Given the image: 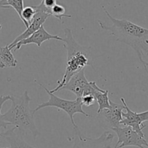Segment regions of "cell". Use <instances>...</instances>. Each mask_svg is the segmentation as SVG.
Masks as SVG:
<instances>
[{"label": "cell", "mask_w": 148, "mask_h": 148, "mask_svg": "<svg viewBox=\"0 0 148 148\" xmlns=\"http://www.w3.org/2000/svg\"><path fill=\"white\" fill-rule=\"evenodd\" d=\"M1 28H2V25H1L0 24V30H1Z\"/></svg>", "instance_id": "603a6c76"}, {"label": "cell", "mask_w": 148, "mask_h": 148, "mask_svg": "<svg viewBox=\"0 0 148 148\" xmlns=\"http://www.w3.org/2000/svg\"><path fill=\"white\" fill-rule=\"evenodd\" d=\"M73 140V145L71 148H111L114 135L108 131H104L97 138L83 137L79 133Z\"/></svg>", "instance_id": "9c48e42d"}, {"label": "cell", "mask_w": 148, "mask_h": 148, "mask_svg": "<svg viewBox=\"0 0 148 148\" xmlns=\"http://www.w3.org/2000/svg\"><path fill=\"white\" fill-rule=\"evenodd\" d=\"M51 15L57 19L59 21H62L63 18H71L72 16L65 13V9L63 6L57 4L51 9Z\"/></svg>", "instance_id": "2e32d148"}, {"label": "cell", "mask_w": 148, "mask_h": 148, "mask_svg": "<svg viewBox=\"0 0 148 148\" xmlns=\"http://www.w3.org/2000/svg\"><path fill=\"white\" fill-rule=\"evenodd\" d=\"M63 47L67 50V62L65 73L61 81H58V85L50 90L54 93L60 90L61 88L70 80L75 74L79 72L86 66H93V59L91 48L80 45L73 36L72 30L69 28L64 30Z\"/></svg>", "instance_id": "7a4b0ae2"}, {"label": "cell", "mask_w": 148, "mask_h": 148, "mask_svg": "<svg viewBox=\"0 0 148 148\" xmlns=\"http://www.w3.org/2000/svg\"><path fill=\"white\" fill-rule=\"evenodd\" d=\"M0 134H1V133H0ZM1 143V141H0V143Z\"/></svg>", "instance_id": "d4e9b609"}, {"label": "cell", "mask_w": 148, "mask_h": 148, "mask_svg": "<svg viewBox=\"0 0 148 148\" xmlns=\"http://www.w3.org/2000/svg\"><path fill=\"white\" fill-rule=\"evenodd\" d=\"M0 148H9V147H0Z\"/></svg>", "instance_id": "cb8c5ba5"}, {"label": "cell", "mask_w": 148, "mask_h": 148, "mask_svg": "<svg viewBox=\"0 0 148 148\" xmlns=\"http://www.w3.org/2000/svg\"><path fill=\"white\" fill-rule=\"evenodd\" d=\"M0 137H3L10 145L9 148H35L28 144L23 139V136L16 132V127L9 129L1 133Z\"/></svg>", "instance_id": "7c38bea8"}, {"label": "cell", "mask_w": 148, "mask_h": 148, "mask_svg": "<svg viewBox=\"0 0 148 148\" xmlns=\"http://www.w3.org/2000/svg\"><path fill=\"white\" fill-rule=\"evenodd\" d=\"M49 40H57L62 41V40H63V38L59 37L57 35H52L50 34V33H49L46 30H45L44 27L43 25L41 26L37 31H36L34 33H33L30 37H28L26 39H24V40H20V42L17 43L16 44L13 45V46H12V47H10V50L14 49V51H17L21 48L22 46H24V45L27 44H32V43L36 44L38 47L40 48L44 42Z\"/></svg>", "instance_id": "8fae6325"}, {"label": "cell", "mask_w": 148, "mask_h": 148, "mask_svg": "<svg viewBox=\"0 0 148 148\" xmlns=\"http://www.w3.org/2000/svg\"><path fill=\"white\" fill-rule=\"evenodd\" d=\"M35 82H37V84L39 86H41L42 88H44V90L46 91V93L49 95V99L46 102H44L43 103L38 105V106L33 110V111H34V113H36V111H39V110L42 109V108H46V107H55V108H57L58 109L62 110V111H65V112L68 114V116L70 117L71 124L73 126V128L74 130H75V133H79L78 130V127H77L75 121H74V115L76 114H81L86 117H91L90 115L86 114V113L83 110V104L82 103H81V98H76L75 100H73V101L62 99V98H59V97L55 95L54 93L51 92L49 90H48L46 87L44 86L41 83L38 82L37 80H35Z\"/></svg>", "instance_id": "277c9868"}, {"label": "cell", "mask_w": 148, "mask_h": 148, "mask_svg": "<svg viewBox=\"0 0 148 148\" xmlns=\"http://www.w3.org/2000/svg\"><path fill=\"white\" fill-rule=\"evenodd\" d=\"M110 108L102 111L98 116L102 119L104 127L112 130L120 127V122L123 120L122 113L124 106L123 104L115 103L111 101H110Z\"/></svg>", "instance_id": "30bf717a"}, {"label": "cell", "mask_w": 148, "mask_h": 148, "mask_svg": "<svg viewBox=\"0 0 148 148\" xmlns=\"http://www.w3.org/2000/svg\"><path fill=\"white\" fill-rule=\"evenodd\" d=\"M147 74H148V73H147Z\"/></svg>", "instance_id": "484cf974"}, {"label": "cell", "mask_w": 148, "mask_h": 148, "mask_svg": "<svg viewBox=\"0 0 148 148\" xmlns=\"http://www.w3.org/2000/svg\"><path fill=\"white\" fill-rule=\"evenodd\" d=\"M92 95L94 96V99L98 103V110L97 114H100L102 111L104 109L110 108V103L109 99V91L104 90L101 88H99L98 85L96 84L94 85V90L92 92Z\"/></svg>", "instance_id": "4fadbf2b"}, {"label": "cell", "mask_w": 148, "mask_h": 148, "mask_svg": "<svg viewBox=\"0 0 148 148\" xmlns=\"http://www.w3.org/2000/svg\"><path fill=\"white\" fill-rule=\"evenodd\" d=\"M44 4L46 8L51 10L55 4H57V1L56 0H44Z\"/></svg>", "instance_id": "ffe728a7"}, {"label": "cell", "mask_w": 148, "mask_h": 148, "mask_svg": "<svg viewBox=\"0 0 148 148\" xmlns=\"http://www.w3.org/2000/svg\"><path fill=\"white\" fill-rule=\"evenodd\" d=\"M96 82H89L85 76V69L75 74L60 89L68 90L75 95L76 98H82L86 95H92Z\"/></svg>", "instance_id": "8992f818"}, {"label": "cell", "mask_w": 148, "mask_h": 148, "mask_svg": "<svg viewBox=\"0 0 148 148\" xmlns=\"http://www.w3.org/2000/svg\"><path fill=\"white\" fill-rule=\"evenodd\" d=\"M24 1L23 0H6V4L10 8L12 7L17 12V14L20 17V19L23 22L22 18V12L24 9Z\"/></svg>", "instance_id": "e0dca14e"}, {"label": "cell", "mask_w": 148, "mask_h": 148, "mask_svg": "<svg viewBox=\"0 0 148 148\" xmlns=\"http://www.w3.org/2000/svg\"><path fill=\"white\" fill-rule=\"evenodd\" d=\"M102 9L107 17L112 22L109 26L101 20H97L102 29L108 31L114 36L118 41L130 46L136 52L140 62H143L144 54L148 51V29L142 27L126 19H117L113 17L104 6Z\"/></svg>", "instance_id": "6da1fadb"}, {"label": "cell", "mask_w": 148, "mask_h": 148, "mask_svg": "<svg viewBox=\"0 0 148 148\" xmlns=\"http://www.w3.org/2000/svg\"><path fill=\"white\" fill-rule=\"evenodd\" d=\"M81 103H82L83 106H91L94 104L95 102V99H94V96L92 95H86L83 96L81 98Z\"/></svg>", "instance_id": "d6986e66"}, {"label": "cell", "mask_w": 148, "mask_h": 148, "mask_svg": "<svg viewBox=\"0 0 148 148\" xmlns=\"http://www.w3.org/2000/svg\"><path fill=\"white\" fill-rule=\"evenodd\" d=\"M36 11L33 6H28L23 9L22 12V18H23V24L25 25L26 28L29 26V24L36 14Z\"/></svg>", "instance_id": "9a60e30c"}, {"label": "cell", "mask_w": 148, "mask_h": 148, "mask_svg": "<svg viewBox=\"0 0 148 148\" xmlns=\"http://www.w3.org/2000/svg\"><path fill=\"white\" fill-rule=\"evenodd\" d=\"M143 61L142 62V65H143L144 68H145V71H146L147 73H148V70H147V66H148V51H147L144 54V57H143Z\"/></svg>", "instance_id": "44dd1931"}, {"label": "cell", "mask_w": 148, "mask_h": 148, "mask_svg": "<svg viewBox=\"0 0 148 148\" xmlns=\"http://www.w3.org/2000/svg\"><path fill=\"white\" fill-rule=\"evenodd\" d=\"M9 8L6 4V0H0V9Z\"/></svg>", "instance_id": "7402d4cb"}, {"label": "cell", "mask_w": 148, "mask_h": 148, "mask_svg": "<svg viewBox=\"0 0 148 148\" xmlns=\"http://www.w3.org/2000/svg\"><path fill=\"white\" fill-rule=\"evenodd\" d=\"M33 7L36 10V12L35 16L33 17V20H31L30 23L29 24V26L23 33L19 35L10 44L8 45L9 48L12 47L13 45L16 44L17 43L20 42V40H23L30 37L33 33L37 31L41 26H43V24L45 23V21H46L48 17L52 16L51 15V10L45 7L44 4V0L41 1L39 5L33 6Z\"/></svg>", "instance_id": "52a82bcc"}, {"label": "cell", "mask_w": 148, "mask_h": 148, "mask_svg": "<svg viewBox=\"0 0 148 148\" xmlns=\"http://www.w3.org/2000/svg\"><path fill=\"white\" fill-rule=\"evenodd\" d=\"M12 105L10 109L3 114V119L8 125L16 127L17 132L24 137L31 134L36 138L39 134L34 120V111L29 106L32 99L27 90L20 96L11 95Z\"/></svg>", "instance_id": "3957f363"}, {"label": "cell", "mask_w": 148, "mask_h": 148, "mask_svg": "<svg viewBox=\"0 0 148 148\" xmlns=\"http://www.w3.org/2000/svg\"><path fill=\"white\" fill-rule=\"evenodd\" d=\"M120 100L122 104L124 106V109L126 111V112L123 111L122 113L123 120L120 122V125L131 127L133 130H134L139 135L145 137L143 130L146 127V125L143 124V123L148 121V111L141 113L134 112L129 108L124 98H121Z\"/></svg>", "instance_id": "ba28073f"}, {"label": "cell", "mask_w": 148, "mask_h": 148, "mask_svg": "<svg viewBox=\"0 0 148 148\" xmlns=\"http://www.w3.org/2000/svg\"><path fill=\"white\" fill-rule=\"evenodd\" d=\"M116 133L118 142L114 148H123L125 147H137L139 148H148V142L145 137H142L130 127L123 126L113 129Z\"/></svg>", "instance_id": "5b68a950"}, {"label": "cell", "mask_w": 148, "mask_h": 148, "mask_svg": "<svg viewBox=\"0 0 148 148\" xmlns=\"http://www.w3.org/2000/svg\"><path fill=\"white\" fill-rule=\"evenodd\" d=\"M17 64V59L13 56L8 45L0 48V68L15 67Z\"/></svg>", "instance_id": "5bb4252c"}, {"label": "cell", "mask_w": 148, "mask_h": 148, "mask_svg": "<svg viewBox=\"0 0 148 148\" xmlns=\"http://www.w3.org/2000/svg\"><path fill=\"white\" fill-rule=\"evenodd\" d=\"M11 99V95H0V130L1 128H4V129H7V123H6L4 121V119H3V114H1V108H2L3 104L7 101H10ZM1 133V132H0Z\"/></svg>", "instance_id": "ac0fdd59"}]
</instances>
